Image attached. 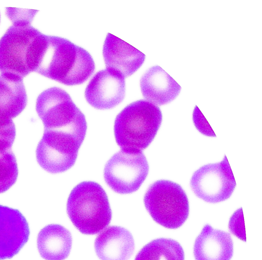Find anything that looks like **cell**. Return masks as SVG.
<instances>
[{
  "mask_svg": "<svg viewBox=\"0 0 262 260\" xmlns=\"http://www.w3.org/2000/svg\"><path fill=\"white\" fill-rule=\"evenodd\" d=\"M15 21L0 39V72L24 79L36 72L46 48L48 36L31 26Z\"/></svg>",
  "mask_w": 262,
  "mask_h": 260,
  "instance_id": "cell-1",
  "label": "cell"
},
{
  "mask_svg": "<svg viewBox=\"0 0 262 260\" xmlns=\"http://www.w3.org/2000/svg\"><path fill=\"white\" fill-rule=\"evenodd\" d=\"M95 70L93 58L85 50L67 39L48 36L36 73L62 84L73 86L86 81Z\"/></svg>",
  "mask_w": 262,
  "mask_h": 260,
  "instance_id": "cell-2",
  "label": "cell"
},
{
  "mask_svg": "<svg viewBox=\"0 0 262 260\" xmlns=\"http://www.w3.org/2000/svg\"><path fill=\"white\" fill-rule=\"evenodd\" d=\"M162 121L160 109L145 100L134 102L117 116L115 137L122 150L142 151L155 138Z\"/></svg>",
  "mask_w": 262,
  "mask_h": 260,
  "instance_id": "cell-3",
  "label": "cell"
},
{
  "mask_svg": "<svg viewBox=\"0 0 262 260\" xmlns=\"http://www.w3.org/2000/svg\"><path fill=\"white\" fill-rule=\"evenodd\" d=\"M67 212L74 226L85 234L100 232L112 218L107 195L94 181L82 182L73 188L68 199Z\"/></svg>",
  "mask_w": 262,
  "mask_h": 260,
  "instance_id": "cell-4",
  "label": "cell"
},
{
  "mask_svg": "<svg viewBox=\"0 0 262 260\" xmlns=\"http://www.w3.org/2000/svg\"><path fill=\"white\" fill-rule=\"evenodd\" d=\"M36 111L45 129L61 132L83 142L88 128L85 115L63 90L55 87L42 92L37 100Z\"/></svg>",
  "mask_w": 262,
  "mask_h": 260,
  "instance_id": "cell-5",
  "label": "cell"
},
{
  "mask_svg": "<svg viewBox=\"0 0 262 260\" xmlns=\"http://www.w3.org/2000/svg\"><path fill=\"white\" fill-rule=\"evenodd\" d=\"M144 202L154 220L167 228L180 227L189 215L186 192L179 184L171 181L161 180L151 184L145 194Z\"/></svg>",
  "mask_w": 262,
  "mask_h": 260,
  "instance_id": "cell-6",
  "label": "cell"
},
{
  "mask_svg": "<svg viewBox=\"0 0 262 260\" xmlns=\"http://www.w3.org/2000/svg\"><path fill=\"white\" fill-rule=\"evenodd\" d=\"M149 165L142 151L121 150L106 164L104 178L115 192L128 194L137 191L146 179Z\"/></svg>",
  "mask_w": 262,
  "mask_h": 260,
  "instance_id": "cell-7",
  "label": "cell"
},
{
  "mask_svg": "<svg viewBox=\"0 0 262 260\" xmlns=\"http://www.w3.org/2000/svg\"><path fill=\"white\" fill-rule=\"evenodd\" d=\"M82 144L66 134L45 129L37 148V160L49 172H65L75 165Z\"/></svg>",
  "mask_w": 262,
  "mask_h": 260,
  "instance_id": "cell-8",
  "label": "cell"
},
{
  "mask_svg": "<svg viewBox=\"0 0 262 260\" xmlns=\"http://www.w3.org/2000/svg\"><path fill=\"white\" fill-rule=\"evenodd\" d=\"M190 186L195 194L205 202L216 203L229 199L236 182L226 157L220 163L206 165L196 170Z\"/></svg>",
  "mask_w": 262,
  "mask_h": 260,
  "instance_id": "cell-9",
  "label": "cell"
},
{
  "mask_svg": "<svg viewBox=\"0 0 262 260\" xmlns=\"http://www.w3.org/2000/svg\"><path fill=\"white\" fill-rule=\"evenodd\" d=\"M125 94V78L110 69L98 72L85 92L87 102L94 108L101 110L115 107L123 101Z\"/></svg>",
  "mask_w": 262,
  "mask_h": 260,
  "instance_id": "cell-10",
  "label": "cell"
},
{
  "mask_svg": "<svg viewBox=\"0 0 262 260\" xmlns=\"http://www.w3.org/2000/svg\"><path fill=\"white\" fill-rule=\"evenodd\" d=\"M29 223L18 209L0 205V260L14 257L28 242Z\"/></svg>",
  "mask_w": 262,
  "mask_h": 260,
  "instance_id": "cell-11",
  "label": "cell"
},
{
  "mask_svg": "<svg viewBox=\"0 0 262 260\" xmlns=\"http://www.w3.org/2000/svg\"><path fill=\"white\" fill-rule=\"evenodd\" d=\"M103 55L107 69L119 73L124 78L135 73L145 59L142 52L111 34L105 39Z\"/></svg>",
  "mask_w": 262,
  "mask_h": 260,
  "instance_id": "cell-12",
  "label": "cell"
},
{
  "mask_svg": "<svg viewBox=\"0 0 262 260\" xmlns=\"http://www.w3.org/2000/svg\"><path fill=\"white\" fill-rule=\"evenodd\" d=\"M135 246L130 232L116 226L104 230L95 242L96 252L101 260H128L134 252Z\"/></svg>",
  "mask_w": 262,
  "mask_h": 260,
  "instance_id": "cell-13",
  "label": "cell"
},
{
  "mask_svg": "<svg viewBox=\"0 0 262 260\" xmlns=\"http://www.w3.org/2000/svg\"><path fill=\"white\" fill-rule=\"evenodd\" d=\"M193 253L195 260H230L233 253L231 235L207 224L195 240Z\"/></svg>",
  "mask_w": 262,
  "mask_h": 260,
  "instance_id": "cell-14",
  "label": "cell"
},
{
  "mask_svg": "<svg viewBox=\"0 0 262 260\" xmlns=\"http://www.w3.org/2000/svg\"><path fill=\"white\" fill-rule=\"evenodd\" d=\"M140 86L143 97L158 105L172 101L181 90L180 85L159 66L146 72L141 79Z\"/></svg>",
  "mask_w": 262,
  "mask_h": 260,
  "instance_id": "cell-15",
  "label": "cell"
},
{
  "mask_svg": "<svg viewBox=\"0 0 262 260\" xmlns=\"http://www.w3.org/2000/svg\"><path fill=\"white\" fill-rule=\"evenodd\" d=\"M28 104L24 79L6 74L0 75V119L12 120Z\"/></svg>",
  "mask_w": 262,
  "mask_h": 260,
  "instance_id": "cell-16",
  "label": "cell"
},
{
  "mask_svg": "<svg viewBox=\"0 0 262 260\" xmlns=\"http://www.w3.org/2000/svg\"><path fill=\"white\" fill-rule=\"evenodd\" d=\"M37 245L46 260H64L71 250L72 236L67 228L59 224H50L38 234Z\"/></svg>",
  "mask_w": 262,
  "mask_h": 260,
  "instance_id": "cell-17",
  "label": "cell"
},
{
  "mask_svg": "<svg viewBox=\"0 0 262 260\" xmlns=\"http://www.w3.org/2000/svg\"><path fill=\"white\" fill-rule=\"evenodd\" d=\"M135 260H185V253L177 241L160 238L144 246Z\"/></svg>",
  "mask_w": 262,
  "mask_h": 260,
  "instance_id": "cell-18",
  "label": "cell"
},
{
  "mask_svg": "<svg viewBox=\"0 0 262 260\" xmlns=\"http://www.w3.org/2000/svg\"><path fill=\"white\" fill-rule=\"evenodd\" d=\"M18 176L17 160L12 150L0 154V193L14 185Z\"/></svg>",
  "mask_w": 262,
  "mask_h": 260,
  "instance_id": "cell-19",
  "label": "cell"
},
{
  "mask_svg": "<svg viewBox=\"0 0 262 260\" xmlns=\"http://www.w3.org/2000/svg\"><path fill=\"white\" fill-rule=\"evenodd\" d=\"M16 135L12 120L0 119V154L12 150Z\"/></svg>",
  "mask_w": 262,
  "mask_h": 260,
  "instance_id": "cell-20",
  "label": "cell"
},
{
  "mask_svg": "<svg viewBox=\"0 0 262 260\" xmlns=\"http://www.w3.org/2000/svg\"><path fill=\"white\" fill-rule=\"evenodd\" d=\"M229 227L230 231L233 234L242 240L246 241L244 222L242 208L237 210L231 216Z\"/></svg>",
  "mask_w": 262,
  "mask_h": 260,
  "instance_id": "cell-21",
  "label": "cell"
},
{
  "mask_svg": "<svg viewBox=\"0 0 262 260\" xmlns=\"http://www.w3.org/2000/svg\"><path fill=\"white\" fill-rule=\"evenodd\" d=\"M0 20H1V16H0Z\"/></svg>",
  "mask_w": 262,
  "mask_h": 260,
  "instance_id": "cell-22",
  "label": "cell"
}]
</instances>
